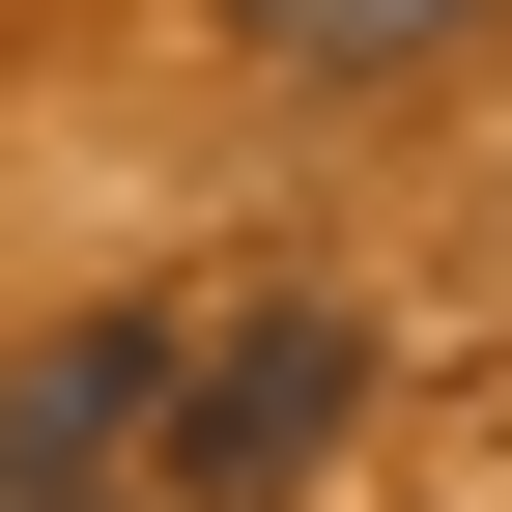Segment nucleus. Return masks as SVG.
<instances>
[{"mask_svg":"<svg viewBox=\"0 0 512 512\" xmlns=\"http://www.w3.org/2000/svg\"><path fill=\"white\" fill-rule=\"evenodd\" d=\"M171 342L200 313H57L29 370H0V484H114V512H171L143 456H171Z\"/></svg>","mask_w":512,"mask_h":512,"instance_id":"nucleus-2","label":"nucleus"},{"mask_svg":"<svg viewBox=\"0 0 512 512\" xmlns=\"http://www.w3.org/2000/svg\"><path fill=\"white\" fill-rule=\"evenodd\" d=\"M342 399H370V342L342 313H200V342H171V512H285L313 456H342Z\"/></svg>","mask_w":512,"mask_h":512,"instance_id":"nucleus-1","label":"nucleus"},{"mask_svg":"<svg viewBox=\"0 0 512 512\" xmlns=\"http://www.w3.org/2000/svg\"><path fill=\"white\" fill-rule=\"evenodd\" d=\"M256 57H285V86H399V57H456L484 0H228Z\"/></svg>","mask_w":512,"mask_h":512,"instance_id":"nucleus-3","label":"nucleus"},{"mask_svg":"<svg viewBox=\"0 0 512 512\" xmlns=\"http://www.w3.org/2000/svg\"><path fill=\"white\" fill-rule=\"evenodd\" d=\"M0 512H114V484H0Z\"/></svg>","mask_w":512,"mask_h":512,"instance_id":"nucleus-4","label":"nucleus"}]
</instances>
